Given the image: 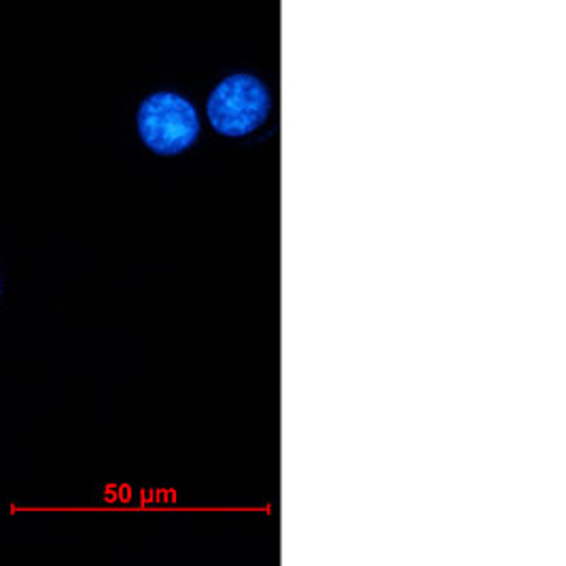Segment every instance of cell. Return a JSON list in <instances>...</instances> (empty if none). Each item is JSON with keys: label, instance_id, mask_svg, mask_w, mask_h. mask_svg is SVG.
Wrapping results in <instances>:
<instances>
[{"label": "cell", "instance_id": "cell-1", "mask_svg": "<svg viewBox=\"0 0 566 566\" xmlns=\"http://www.w3.org/2000/svg\"><path fill=\"white\" fill-rule=\"evenodd\" d=\"M136 128L149 151L175 157L198 143L200 115L196 106L177 92H155L138 106Z\"/></svg>", "mask_w": 566, "mask_h": 566}, {"label": "cell", "instance_id": "cell-2", "mask_svg": "<svg viewBox=\"0 0 566 566\" xmlns=\"http://www.w3.org/2000/svg\"><path fill=\"white\" fill-rule=\"evenodd\" d=\"M272 98L255 75L238 73L223 78L208 96L207 115L212 129L228 138H244L258 132L270 117Z\"/></svg>", "mask_w": 566, "mask_h": 566}]
</instances>
